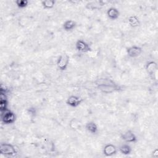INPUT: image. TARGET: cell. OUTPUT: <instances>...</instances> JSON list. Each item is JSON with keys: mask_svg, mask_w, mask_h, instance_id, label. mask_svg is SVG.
<instances>
[{"mask_svg": "<svg viewBox=\"0 0 158 158\" xmlns=\"http://www.w3.org/2000/svg\"><path fill=\"white\" fill-rule=\"evenodd\" d=\"M102 152L105 156L111 157L117 154V148L113 144H111V143L106 144L103 148Z\"/></svg>", "mask_w": 158, "mask_h": 158, "instance_id": "cell-9", "label": "cell"}, {"mask_svg": "<svg viewBox=\"0 0 158 158\" xmlns=\"http://www.w3.org/2000/svg\"><path fill=\"white\" fill-rule=\"evenodd\" d=\"M118 151L121 154L127 156L131 154L132 151V148L130 146V145H129L128 144L123 143L119 146Z\"/></svg>", "mask_w": 158, "mask_h": 158, "instance_id": "cell-15", "label": "cell"}, {"mask_svg": "<svg viewBox=\"0 0 158 158\" xmlns=\"http://www.w3.org/2000/svg\"><path fill=\"white\" fill-rule=\"evenodd\" d=\"M1 121L3 123L6 125H10L14 123L16 120V115L15 113L9 109L7 110L1 112Z\"/></svg>", "mask_w": 158, "mask_h": 158, "instance_id": "cell-3", "label": "cell"}, {"mask_svg": "<svg viewBox=\"0 0 158 158\" xmlns=\"http://www.w3.org/2000/svg\"><path fill=\"white\" fill-rule=\"evenodd\" d=\"M28 1L27 0H16L15 4L20 9H24L27 7L28 5Z\"/></svg>", "mask_w": 158, "mask_h": 158, "instance_id": "cell-19", "label": "cell"}, {"mask_svg": "<svg viewBox=\"0 0 158 158\" xmlns=\"http://www.w3.org/2000/svg\"><path fill=\"white\" fill-rule=\"evenodd\" d=\"M76 49L80 52H88L91 51L89 44L83 40H78L75 43Z\"/></svg>", "mask_w": 158, "mask_h": 158, "instance_id": "cell-8", "label": "cell"}, {"mask_svg": "<svg viewBox=\"0 0 158 158\" xmlns=\"http://www.w3.org/2000/svg\"><path fill=\"white\" fill-rule=\"evenodd\" d=\"M83 101L82 98L79 96L70 95L68 97L66 100V104L71 107H78Z\"/></svg>", "mask_w": 158, "mask_h": 158, "instance_id": "cell-6", "label": "cell"}, {"mask_svg": "<svg viewBox=\"0 0 158 158\" xmlns=\"http://www.w3.org/2000/svg\"><path fill=\"white\" fill-rule=\"evenodd\" d=\"M98 89L106 94L112 93L120 90V86L109 78H100L95 81Z\"/></svg>", "mask_w": 158, "mask_h": 158, "instance_id": "cell-1", "label": "cell"}, {"mask_svg": "<svg viewBox=\"0 0 158 158\" xmlns=\"http://www.w3.org/2000/svg\"><path fill=\"white\" fill-rule=\"evenodd\" d=\"M85 129L88 132L92 135H95L98 132V125L93 121L88 122L85 125Z\"/></svg>", "mask_w": 158, "mask_h": 158, "instance_id": "cell-12", "label": "cell"}, {"mask_svg": "<svg viewBox=\"0 0 158 158\" xmlns=\"http://www.w3.org/2000/svg\"><path fill=\"white\" fill-rule=\"evenodd\" d=\"M104 4V3H103V1H101L90 2L86 4V7L89 9L93 10V9H98L99 6H102Z\"/></svg>", "mask_w": 158, "mask_h": 158, "instance_id": "cell-18", "label": "cell"}, {"mask_svg": "<svg viewBox=\"0 0 158 158\" xmlns=\"http://www.w3.org/2000/svg\"><path fill=\"white\" fill-rule=\"evenodd\" d=\"M122 140L127 143H135L137 141V136L131 130H128L120 135Z\"/></svg>", "mask_w": 158, "mask_h": 158, "instance_id": "cell-5", "label": "cell"}, {"mask_svg": "<svg viewBox=\"0 0 158 158\" xmlns=\"http://www.w3.org/2000/svg\"><path fill=\"white\" fill-rule=\"evenodd\" d=\"M106 15L110 20H115L119 17L120 12L117 8L114 7H110L107 10Z\"/></svg>", "mask_w": 158, "mask_h": 158, "instance_id": "cell-10", "label": "cell"}, {"mask_svg": "<svg viewBox=\"0 0 158 158\" xmlns=\"http://www.w3.org/2000/svg\"><path fill=\"white\" fill-rule=\"evenodd\" d=\"M42 7L45 9H52L55 5L54 0H43L41 2Z\"/></svg>", "mask_w": 158, "mask_h": 158, "instance_id": "cell-17", "label": "cell"}, {"mask_svg": "<svg viewBox=\"0 0 158 158\" xmlns=\"http://www.w3.org/2000/svg\"><path fill=\"white\" fill-rule=\"evenodd\" d=\"M77 26V23L73 20H65L63 25L62 28L65 31H71L73 30Z\"/></svg>", "mask_w": 158, "mask_h": 158, "instance_id": "cell-13", "label": "cell"}, {"mask_svg": "<svg viewBox=\"0 0 158 158\" xmlns=\"http://www.w3.org/2000/svg\"><path fill=\"white\" fill-rule=\"evenodd\" d=\"M7 99L5 93H3L2 91L0 95V111L1 112H3L7 110Z\"/></svg>", "mask_w": 158, "mask_h": 158, "instance_id": "cell-14", "label": "cell"}, {"mask_svg": "<svg viewBox=\"0 0 158 158\" xmlns=\"http://www.w3.org/2000/svg\"><path fill=\"white\" fill-rule=\"evenodd\" d=\"M69 61H70V57L68 54H60L58 57L56 62V65L57 68L61 71L65 70L69 66Z\"/></svg>", "mask_w": 158, "mask_h": 158, "instance_id": "cell-4", "label": "cell"}, {"mask_svg": "<svg viewBox=\"0 0 158 158\" xmlns=\"http://www.w3.org/2000/svg\"><path fill=\"white\" fill-rule=\"evenodd\" d=\"M0 152L1 154L7 156H14L17 153L15 147L7 143H2L0 144Z\"/></svg>", "mask_w": 158, "mask_h": 158, "instance_id": "cell-2", "label": "cell"}, {"mask_svg": "<svg viewBox=\"0 0 158 158\" xmlns=\"http://www.w3.org/2000/svg\"><path fill=\"white\" fill-rule=\"evenodd\" d=\"M142 52V48L136 45L131 46L127 49V54L130 58H136L139 56Z\"/></svg>", "mask_w": 158, "mask_h": 158, "instance_id": "cell-7", "label": "cell"}, {"mask_svg": "<svg viewBox=\"0 0 158 158\" xmlns=\"http://www.w3.org/2000/svg\"><path fill=\"white\" fill-rule=\"evenodd\" d=\"M157 69V64L154 61H149L146 65V70L147 73L150 75H155Z\"/></svg>", "mask_w": 158, "mask_h": 158, "instance_id": "cell-11", "label": "cell"}, {"mask_svg": "<svg viewBox=\"0 0 158 158\" xmlns=\"http://www.w3.org/2000/svg\"><path fill=\"white\" fill-rule=\"evenodd\" d=\"M128 23L131 27H133V28L138 27L140 25V20L138 17L135 15H131L128 17Z\"/></svg>", "mask_w": 158, "mask_h": 158, "instance_id": "cell-16", "label": "cell"}]
</instances>
